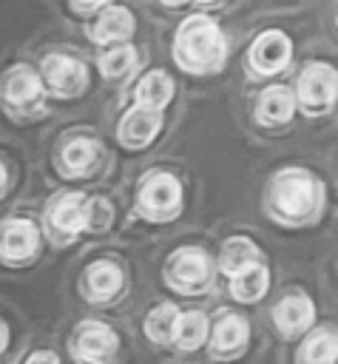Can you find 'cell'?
<instances>
[{"label":"cell","mask_w":338,"mask_h":364,"mask_svg":"<svg viewBox=\"0 0 338 364\" xmlns=\"http://www.w3.org/2000/svg\"><path fill=\"white\" fill-rule=\"evenodd\" d=\"M324 199L327 191L315 173H310L307 168H281L267 185L264 208L273 222L284 228H304L318 222Z\"/></svg>","instance_id":"obj_1"},{"label":"cell","mask_w":338,"mask_h":364,"mask_svg":"<svg viewBox=\"0 0 338 364\" xmlns=\"http://www.w3.org/2000/svg\"><path fill=\"white\" fill-rule=\"evenodd\" d=\"M173 60L187 74H213L227 60V40L216 20L190 14L173 37Z\"/></svg>","instance_id":"obj_2"},{"label":"cell","mask_w":338,"mask_h":364,"mask_svg":"<svg viewBox=\"0 0 338 364\" xmlns=\"http://www.w3.org/2000/svg\"><path fill=\"white\" fill-rule=\"evenodd\" d=\"M136 210L148 222H170L182 213V185L168 171H153L142 179L136 193Z\"/></svg>","instance_id":"obj_3"},{"label":"cell","mask_w":338,"mask_h":364,"mask_svg":"<svg viewBox=\"0 0 338 364\" xmlns=\"http://www.w3.org/2000/svg\"><path fill=\"white\" fill-rule=\"evenodd\" d=\"M0 102L14 117H34L45 111V88L34 68L11 65L0 80Z\"/></svg>","instance_id":"obj_4"},{"label":"cell","mask_w":338,"mask_h":364,"mask_svg":"<svg viewBox=\"0 0 338 364\" xmlns=\"http://www.w3.org/2000/svg\"><path fill=\"white\" fill-rule=\"evenodd\" d=\"M210 256L202 247H179L168 256L165 282L182 296H199L210 284Z\"/></svg>","instance_id":"obj_5"},{"label":"cell","mask_w":338,"mask_h":364,"mask_svg":"<svg viewBox=\"0 0 338 364\" xmlns=\"http://www.w3.org/2000/svg\"><path fill=\"white\" fill-rule=\"evenodd\" d=\"M335 82H338V74L329 63H310L298 74V91L293 94L295 105H301V111L310 117L327 114L335 102Z\"/></svg>","instance_id":"obj_6"},{"label":"cell","mask_w":338,"mask_h":364,"mask_svg":"<svg viewBox=\"0 0 338 364\" xmlns=\"http://www.w3.org/2000/svg\"><path fill=\"white\" fill-rule=\"evenodd\" d=\"M43 88L60 100H74L88 88V65L68 54H48L40 65Z\"/></svg>","instance_id":"obj_7"},{"label":"cell","mask_w":338,"mask_h":364,"mask_svg":"<svg viewBox=\"0 0 338 364\" xmlns=\"http://www.w3.org/2000/svg\"><path fill=\"white\" fill-rule=\"evenodd\" d=\"M40 225L26 216H9L0 222V262L28 264L40 253Z\"/></svg>","instance_id":"obj_8"},{"label":"cell","mask_w":338,"mask_h":364,"mask_svg":"<svg viewBox=\"0 0 338 364\" xmlns=\"http://www.w3.org/2000/svg\"><path fill=\"white\" fill-rule=\"evenodd\" d=\"M85 196L82 193H57L45 208V228L48 236L60 245L77 242L80 233H85Z\"/></svg>","instance_id":"obj_9"},{"label":"cell","mask_w":338,"mask_h":364,"mask_svg":"<svg viewBox=\"0 0 338 364\" xmlns=\"http://www.w3.org/2000/svg\"><path fill=\"white\" fill-rule=\"evenodd\" d=\"M116 347H119V336L105 321L97 318L80 321L71 338V355L80 364H108L116 355Z\"/></svg>","instance_id":"obj_10"},{"label":"cell","mask_w":338,"mask_h":364,"mask_svg":"<svg viewBox=\"0 0 338 364\" xmlns=\"http://www.w3.org/2000/svg\"><path fill=\"white\" fill-rule=\"evenodd\" d=\"M293 57V43L284 31L278 28H270V31H261L253 46H250V54H247V63L250 68L258 74V77H273L278 71L287 68Z\"/></svg>","instance_id":"obj_11"},{"label":"cell","mask_w":338,"mask_h":364,"mask_svg":"<svg viewBox=\"0 0 338 364\" xmlns=\"http://www.w3.org/2000/svg\"><path fill=\"white\" fill-rule=\"evenodd\" d=\"M247 341H250V324H247V318L239 316V313H227L210 330V358H216V361L239 358L244 353Z\"/></svg>","instance_id":"obj_12"},{"label":"cell","mask_w":338,"mask_h":364,"mask_svg":"<svg viewBox=\"0 0 338 364\" xmlns=\"http://www.w3.org/2000/svg\"><path fill=\"white\" fill-rule=\"evenodd\" d=\"M315 321V307L307 293H287L273 307V324L284 338H295Z\"/></svg>","instance_id":"obj_13"},{"label":"cell","mask_w":338,"mask_h":364,"mask_svg":"<svg viewBox=\"0 0 338 364\" xmlns=\"http://www.w3.org/2000/svg\"><path fill=\"white\" fill-rule=\"evenodd\" d=\"M159 131H162V114L133 105L122 114L119 128H116V139L131 151H142L156 139Z\"/></svg>","instance_id":"obj_14"},{"label":"cell","mask_w":338,"mask_h":364,"mask_svg":"<svg viewBox=\"0 0 338 364\" xmlns=\"http://www.w3.org/2000/svg\"><path fill=\"white\" fill-rule=\"evenodd\" d=\"M122 267L111 259H97L82 273V296L88 301H111L122 290Z\"/></svg>","instance_id":"obj_15"},{"label":"cell","mask_w":338,"mask_h":364,"mask_svg":"<svg viewBox=\"0 0 338 364\" xmlns=\"http://www.w3.org/2000/svg\"><path fill=\"white\" fill-rule=\"evenodd\" d=\"M133 28H136V20H133V14L125 9V6H114V3H108L102 11H99V17H97V23H94V28L88 31L91 34V40L94 43H99V46H119V43H125L131 34H133Z\"/></svg>","instance_id":"obj_16"},{"label":"cell","mask_w":338,"mask_h":364,"mask_svg":"<svg viewBox=\"0 0 338 364\" xmlns=\"http://www.w3.org/2000/svg\"><path fill=\"white\" fill-rule=\"evenodd\" d=\"M99 159V142L88 136L68 139L57 154V168L62 176H85Z\"/></svg>","instance_id":"obj_17"},{"label":"cell","mask_w":338,"mask_h":364,"mask_svg":"<svg viewBox=\"0 0 338 364\" xmlns=\"http://www.w3.org/2000/svg\"><path fill=\"white\" fill-rule=\"evenodd\" d=\"M295 114V97L287 85H270L256 100V122L261 125H287Z\"/></svg>","instance_id":"obj_18"},{"label":"cell","mask_w":338,"mask_h":364,"mask_svg":"<svg viewBox=\"0 0 338 364\" xmlns=\"http://www.w3.org/2000/svg\"><path fill=\"white\" fill-rule=\"evenodd\" d=\"M173 91H176V82L173 77L165 71V68H151L148 74H142V80L136 82V91H133V100L139 108H148V111H159L173 100Z\"/></svg>","instance_id":"obj_19"},{"label":"cell","mask_w":338,"mask_h":364,"mask_svg":"<svg viewBox=\"0 0 338 364\" xmlns=\"http://www.w3.org/2000/svg\"><path fill=\"white\" fill-rule=\"evenodd\" d=\"M207 333H210L207 316L199 313V310H187V313L176 316L173 333H170V344H176L182 353H193L207 341Z\"/></svg>","instance_id":"obj_20"},{"label":"cell","mask_w":338,"mask_h":364,"mask_svg":"<svg viewBox=\"0 0 338 364\" xmlns=\"http://www.w3.org/2000/svg\"><path fill=\"white\" fill-rule=\"evenodd\" d=\"M267 284H270V270L264 262H253L247 264L244 270H239L236 276H230V296L236 301H244V304H253L258 301L264 293H267Z\"/></svg>","instance_id":"obj_21"},{"label":"cell","mask_w":338,"mask_h":364,"mask_svg":"<svg viewBox=\"0 0 338 364\" xmlns=\"http://www.w3.org/2000/svg\"><path fill=\"white\" fill-rule=\"evenodd\" d=\"M253 262H261V253H258V247H256L250 239H244V236H230V239L222 245L219 270H222L227 279L236 276L239 270H244V267L253 264Z\"/></svg>","instance_id":"obj_22"},{"label":"cell","mask_w":338,"mask_h":364,"mask_svg":"<svg viewBox=\"0 0 338 364\" xmlns=\"http://www.w3.org/2000/svg\"><path fill=\"white\" fill-rule=\"evenodd\" d=\"M335 358H338V338L332 327H321L310 333L298 350L301 364H335Z\"/></svg>","instance_id":"obj_23"},{"label":"cell","mask_w":338,"mask_h":364,"mask_svg":"<svg viewBox=\"0 0 338 364\" xmlns=\"http://www.w3.org/2000/svg\"><path fill=\"white\" fill-rule=\"evenodd\" d=\"M136 60H139L136 48L128 43H119L99 54V71L105 80H125L136 68Z\"/></svg>","instance_id":"obj_24"},{"label":"cell","mask_w":338,"mask_h":364,"mask_svg":"<svg viewBox=\"0 0 338 364\" xmlns=\"http://www.w3.org/2000/svg\"><path fill=\"white\" fill-rule=\"evenodd\" d=\"M179 310L170 301L156 304L148 316H145V336L153 344H170V333H173V321H176Z\"/></svg>","instance_id":"obj_25"},{"label":"cell","mask_w":338,"mask_h":364,"mask_svg":"<svg viewBox=\"0 0 338 364\" xmlns=\"http://www.w3.org/2000/svg\"><path fill=\"white\" fill-rule=\"evenodd\" d=\"M111 222H114V205L108 199L94 196V199L85 202V230L102 233V230L111 228Z\"/></svg>","instance_id":"obj_26"},{"label":"cell","mask_w":338,"mask_h":364,"mask_svg":"<svg viewBox=\"0 0 338 364\" xmlns=\"http://www.w3.org/2000/svg\"><path fill=\"white\" fill-rule=\"evenodd\" d=\"M68 3H71V9L77 14H94L97 9H105L108 6V0H68Z\"/></svg>","instance_id":"obj_27"},{"label":"cell","mask_w":338,"mask_h":364,"mask_svg":"<svg viewBox=\"0 0 338 364\" xmlns=\"http://www.w3.org/2000/svg\"><path fill=\"white\" fill-rule=\"evenodd\" d=\"M26 364H60V355L51 353V350H37L26 358Z\"/></svg>","instance_id":"obj_28"},{"label":"cell","mask_w":338,"mask_h":364,"mask_svg":"<svg viewBox=\"0 0 338 364\" xmlns=\"http://www.w3.org/2000/svg\"><path fill=\"white\" fill-rule=\"evenodd\" d=\"M6 191H9V171H6V165L0 162V199L6 196Z\"/></svg>","instance_id":"obj_29"},{"label":"cell","mask_w":338,"mask_h":364,"mask_svg":"<svg viewBox=\"0 0 338 364\" xmlns=\"http://www.w3.org/2000/svg\"><path fill=\"white\" fill-rule=\"evenodd\" d=\"M9 347V327H6V321L0 318V353Z\"/></svg>","instance_id":"obj_30"},{"label":"cell","mask_w":338,"mask_h":364,"mask_svg":"<svg viewBox=\"0 0 338 364\" xmlns=\"http://www.w3.org/2000/svg\"><path fill=\"white\" fill-rule=\"evenodd\" d=\"M165 6H182V3H187V0H162Z\"/></svg>","instance_id":"obj_31"},{"label":"cell","mask_w":338,"mask_h":364,"mask_svg":"<svg viewBox=\"0 0 338 364\" xmlns=\"http://www.w3.org/2000/svg\"><path fill=\"white\" fill-rule=\"evenodd\" d=\"M199 3H216V0H199Z\"/></svg>","instance_id":"obj_32"}]
</instances>
